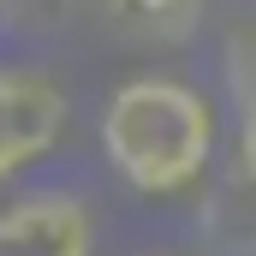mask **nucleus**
Here are the masks:
<instances>
[{"mask_svg":"<svg viewBox=\"0 0 256 256\" xmlns=\"http://www.w3.org/2000/svg\"><path fill=\"white\" fill-rule=\"evenodd\" d=\"M226 96H232V114H238L244 173L256 179V18L232 24V36H226Z\"/></svg>","mask_w":256,"mask_h":256,"instance_id":"4","label":"nucleus"},{"mask_svg":"<svg viewBox=\"0 0 256 256\" xmlns=\"http://www.w3.org/2000/svg\"><path fill=\"white\" fill-rule=\"evenodd\" d=\"M102 149L137 191H185L214 155V114L179 78H131L102 108Z\"/></svg>","mask_w":256,"mask_h":256,"instance_id":"1","label":"nucleus"},{"mask_svg":"<svg viewBox=\"0 0 256 256\" xmlns=\"http://www.w3.org/2000/svg\"><path fill=\"white\" fill-rule=\"evenodd\" d=\"M66 114L72 108H66V90L54 78L0 66V179L42 161L66 137Z\"/></svg>","mask_w":256,"mask_h":256,"instance_id":"2","label":"nucleus"},{"mask_svg":"<svg viewBox=\"0 0 256 256\" xmlns=\"http://www.w3.org/2000/svg\"><path fill=\"white\" fill-rule=\"evenodd\" d=\"M96 226L78 196H24L0 208V256H90Z\"/></svg>","mask_w":256,"mask_h":256,"instance_id":"3","label":"nucleus"}]
</instances>
